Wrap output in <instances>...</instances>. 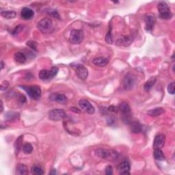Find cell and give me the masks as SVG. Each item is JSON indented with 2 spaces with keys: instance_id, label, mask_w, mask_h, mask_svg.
<instances>
[{
  "instance_id": "d6986e66",
  "label": "cell",
  "mask_w": 175,
  "mask_h": 175,
  "mask_svg": "<svg viewBox=\"0 0 175 175\" xmlns=\"http://www.w3.org/2000/svg\"><path fill=\"white\" fill-rule=\"evenodd\" d=\"M133 41L132 37L129 36H123L120 38H118L116 41V44L118 45H123V46H127L129 45Z\"/></svg>"
},
{
  "instance_id": "f1b7e54d",
  "label": "cell",
  "mask_w": 175,
  "mask_h": 175,
  "mask_svg": "<svg viewBox=\"0 0 175 175\" xmlns=\"http://www.w3.org/2000/svg\"><path fill=\"white\" fill-rule=\"evenodd\" d=\"M33 151V146L30 145V143H26L23 146V151L25 154H30Z\"/></svg>"
},
{
  "instance_id": "ac0fdd59",
  "label": "cell",
  "mask_w": 175,
  "mask_h": 175,
  "mask_svg": "<svg viewBox=\"0 0 175 175\" xmlns=\"http://www.w3.org/2000/svg\"><path fill=\"white\" fill-rule=\"evenodd\" d=\"M131 131L134 134H139L142 130V126L138 120H132L131 123Z\"/></svg>"
},
{
  "instance_id": "277c9868",
  "label": "cell",
  "mask_w": 175,
  "mask_h": 175,
  "mask_svg": "<svg viewBox=\"0 0 175 175\" xmlns=\"http://www.w3.org/2000/svg\"><path fill=\"white\" fill-rule=\"evenodd\" d=\"M21 88L23 89L32 99L38 100L41 97V89L38 86H22Z\"/></svg>"
},
{
  "instance_id": "484cf974",
  "label": "cell",
  "mask_w": 175,
  "mask_h": 175,
  "mask_svg": "<svg viewBox=\"0 0 175 175\" xmlns=\"http://www.w3.org/2000/svg\"><path fill=\"white\" fill-rule=\"evenodd\" d=\"M156 78L155 77H152L150 80H148L145 83V86H144V88L146 90V91H149L153 86L155 85V82H156Z\"/></svg>"
},
{
  "instance_id": "30bf717a",
  "label": "cell",
  "mask_w": 175,
  "mask_h": 175,
  "mask_svg": "<svg viewBox=\"0 0 175 175\" xmlns=\"http://www.w3.org/2000/svg\"><path fill=\"white\" fill-rule=\"evenodd\" d=\"M136 83V79L132 74L127 75L123 80V88L125 90H130Z\"/></svg>"
},
{
  "instance_id": "1f68e13d",
  "label": "cell",
  "mask_w": 175,
  "mask_h": 175,
  "mask_svg": "<svg viewBox=\"0 0 175 175\" xmlns=\"http://www.w3.org/2000/svg\"><path fill=\"white\" fill-rule=\"evenodd\" d=\"M111 30L112 29L110 28L109 32H108V34H107L106 36H105V41L109 44L113 43V37H112V32H111Z\"/></svg>"
},
{
  "instance_id": "4dcf8cb0",
  "label": "cell",
  "mask_w": 175,
  "mask_h": 175,
  "mask_svg": "<svg viewBox=\"0 0 175 175\" xmlns=\"http://www.w3.org/2000/svg\"><path fill=\"white\" fill-rule=\"evenodd\" d=\"M26 45H27V46L31 48L32 50L37 51V43H36V42L33 41H29L27 42Z\"/></svg>"
},
{
  "instance_id": "83f0119b",
  "label": "cell",
  "mask_w": 175,
  "mask_h": 175,
  "mask_svg": "<svg viewBox=\"0 0 175 175\" xmlns=\"http://www.w3.org/2000/svg\"><path fill=\"white\" fill-rule=\"evenodd\" d=\"M31 173L35 175H41V174H44V171L41 167L35 166H33L32 169H31Z\"/></svg>"
},
{
  "instance_id": "4fadbf2b",
  "label": "cell",
  "mask_w": 175,
  "mask_h": 175,
  "mask_svg": "<svg viewBox=\"0 0 175 175\" xmlns=\"http://www.w3.org/2000/svg\"><path fill=\"white\" fill-rule=\"evenodd\" d=\"M130 169V163L128 161H123L117 166V170L120 174H129Z\"/></svg>"
},
{
  "instance_id": "f35d334b",
  "label": "cell",
  "mask_w": 175,
  "mask_h": 175,
  "mask_svg": "<svg viewBox=\"0 0 175 175\" xmlns=\"http://www.w3.org/2000/svg\"><path fill=\"white\" fill-rule=\"evenodd\" d=\"M0 105H1V112H3V110H4V107H3V103H2V101H0Z\"/></svg>"
},
{
  "instance_id": "cb8c5ba5",
  "label": "cell",
  "mask_w": 175,
  "mask_h": 175,
  "mask_svg": "<svg viewBox=\"0 0 175 175\" xmlns=\"http://www.w3.org/2000/svg\"><path fill=\"white\" fill-rule=\"evenodd\" d=\"M16 173L19 174H27L28 173L27 170V167L25 164H23V163H19L16 166Z\"/></svg>"
},
{
  "instance_id": "6da1fadb",
  "label": "cell",
  "mask_w": 175,
  "mask_h": 175,
  "mask_svg": "<svg viewBox=\"0 0 175 175\" xmlns=\"http://www.w3.org/2000/svg\"><path fill=\"white\" fill-rule=\"evenodd\" d=\"M96 156L101 158L103 159L113 161L116 159L118 157V153L116 151L112 150V149L105 148H98L95 151Z\"/></svg>"
},
{
  "instance_id": "8d00e7d4",
  "label": "cell",
  "mask_w": 175,
  "mask_h": 175,
  "mask_svg": "<svg viewBox=\"0 0 175 175\" xmlns=\"http://www.w3.org/2000/svg\"><path fill=\"white\" fill-rule=\"evenodd\" d=\"M108 110L110 112H117L118 111V108L112 105V106H110L109 108H108Z\"/></svg>"
},
{
  "instance_id": "44dd1931",
  "label": "cell",
  "mask_w": 175,
  "mask_h": 175,
  "mask_svg": "<svg viewBox=\"0 0 175 175\" xmlns=\"http://www.w3.org/2000/svg\"><path fill=\"white\" fill-rule=\"evenodd\" d=\"M163 113H164V109L162 108H157L150 109L149 111H148L147 114L148 115L150 116H160L161 114H162Z\"/></svg>"
},
{
  "instance_id": "836d02e7",
  "label": "cell",
  "mask_w": 175,
  "mask_h": 175,
  "mask_svg": "<svg viewBox=\"0 0 175 175\" xmlns=\"http://www.w3.org/2000/svg\"><path fill=\"white\" fill-rule=\"evenodd\" d=\"M8 88H9V83L7 81H4L1 84V90L4 91V90H6Z\"/></svg>"
},
{
  "instance_id": "3957f363",
  "label": "cell",
  "mask_w": 175,
  "mask_h": 175,
  "mask_svg": "<svg viewBox=\"0 0 175 175\" xmlns=\"http://www.w3.org/2000/svg\"><path fill=\"white\" fill-rule=\"evenodd\" d=\"M118 111L121 113L123 122L126 124H130L132 119L131 117V108L129 104L125 102L121 103L118 106Z\"/></svg>"
},
{
  "instance_id": "7402d4cb",
  "label": "cell",
  "mask_w": 175,
  "mask_h": 175,
  "mask_svg": "<svg viewBox=\"0 0 175 175\" xmlns=\"http://www.w3.org/2000/svg\"><path fill=\"white\" fill-rule=\"evenodd\" d=\"M1 15L4 18L7 19H14L16 17V13L14 10H2L1 12Z\"/></svg>"
},
{
  "instance_id": "8fae6325",
  "label": "cell",
  "mask_w": 175,
  "mask_h": 175,
  "mask_svg": "<svg viewBox=\"0 0 175 175\" xmlns=\"http://www.w3.org/2000/svg\"><path fill=\"white\" fill-rule=\"evenodd\" d=\"M75 72L78 77L81 80H85L88 76V70L81 64H78L75 66Z\"/></svg>"
},
{
  "instance_id": "603a6c76",
  "label": "cell",
  "mask_w": 175,
  "mask_h": 175,
  "mask_svg": "<svg viewBox=\"0 0 175 175\" xmlns=\"http://www.w3.org/2000/svg\"><path fill=\"white\" fill-rule=\"evenodd\" d=\"M15 60L19 64H23L27 60V57L23 53L17 52L15 55Z\"/></svg>"
},
{
  "instance_id": "2e32d148",
  "label": "cell",
  "mask_w": 175,
  "mask_h": 175,
  "mask_svg": "<svg viewBox=\"0 0 175 175\" xmlns=\"http://www.w3.org/2000/svg\"><path fill=\"white\" fill-rule=\"evenodd\" d=\"M34 15V11L32 9H30L29 8L25 7L21 10V16L23 19H25V20H29V19H31L32 18H33Z\"/></svg>"
},
{
  "instance_id": "5bb4252c",
  "label": "cell",
  "mask_w": 175,
  "mask_h": 175,
  "mask_svg": "<svg viewBox=\"0 0 175 175\" xmlns=\"http://www.w3.org/2000/svg\"><path fill=\"white\" fill-rule=\"evenodd\" d=\"M49 98L52 101H55L60 103H65L67 101V97L65 95L58 92L52 93L49 95Z\"/></svg>"
},
{
  "instance_id": "60d3db41",
  "label": "cell",
  "mask_w": 175,
  "mask_h": 175,
  "mask_svg": "<svg viewBox=\"0 0 175 175\" xmlns=\"http://www.w3.org/2000/svg\"><path fill=\"white\" fill-rule=\"evenodd\" d=\"M50 174H56V172H55V170H54V169H53V172H52V173H50Z\"/></svg>"
},
{
  "instance_id": "e0dca14e",
  "label": "cell",
  "mask_w": 175,
  "mask_h": 175,
  "mask_svg": "<svg viewBox=\"0 0 175 175\" xmlns=\"http://www.w3.org/2000/svg\"><path fill=\"white\" fill-rule=\"evenodd\" d=\"M109 62L108 58L105 57H98L93 59L92 63L97 66L103 67L105 66Z\"/></svg>"
},
{
  "instance_id": "7c38bea8",
  "label": "cell",
  "mask_w": 175,
  "mask_h": 175,
  "mask_svg": "<svg viewBox=\"0 0 175 175\" xmlns=\"http://www.w3.org/2000/svg\"><path fill=\"white\" fill-rule=\"evenodd\" d=\"M156 21V19L154 15L152 14H148V15L145 16V24H146V30L147 32H151L153 30L154 25Z\"/></svg>"
},
{
  "instance_id": "d6a6232c",
  "label": "cell",
  "mask_w": 175,
  "mask_h": 175,
  "mask_svg": "<svg viewBox=\"0 0 175 175\" xmlns=\"http://www.w3.org/2000/svg\"><path fill=\"white\" fill-rule=\"evenodd\" d=\"M174 88H175L174 82L170 83L168 86V92L171 95H174Z\"/></svg>"
},
{
  "instance_id": "ba28073f",
  "label": "cell",
  "mask_w": 175,
  "mask_h": 175,
  "mask_svg": "<svg viewBox=\"0 0 175 175\" xmlns=\"http://www.w3.org/2000/svg\"><path fill=\"white\" fill-rule=\"evenodd\" d=\"M49 118L53 121H59L63 120L66 116V112L62 109H51L48 113Z\"/></svg>"
},
{
  "instance_id": "e575fe53",
  "label": "cell",
  "mask_w": 175,
  "mask_h": 175,
  "mask_svg": "<svg viewBox=\"0 0 175 175\" xmlns=\"http://www.w3.org/2000/svg\"><path fill=\"white\" fill-rule=\"evenodd\" d=\"M22 30H23V26H22V25H18V26H16L15 28V29H14V30L12 31V34H13V35L17 34H19V32H20Z\"/></svg>"
},
{
  "instance_id": "d590c367",
  "label": "cell",
  "mask_w": 175,
  "mask_h": 175,
  "mask_svg": "<svg viewBox=\"0 0 175 175\" xmlns=\"http://www.w3.org/2000/svg\"><path fill=\"white\" fill-rule=\"evenodd\" d=\"M105 174L107 175H111L113 174V168L111 166H108L105 168Z\"/></svg>"
},
{
  "instance_id": "9a60e30c",
  "label": "cell",
  "mask_w": 175,
  "mask_h": 175,
  "mask_svg": "<svg viewBox=\"0 0 175 175\" xmlns=\"http://www.w3.org/2000/svg\"><path fill=\"white\" fill-rule=\"evenodd\" d=\"M166 136L163 134H158L155 138L153 142L154 148H162L164 146Z\"/></svg>"
},
{
  "instance_id": "f546056e",
  "label": "cell",
  "mask_w": 175,
  "mask_h": 175,
  "mask_svg": "<svg viewBox=\"0 0 175 175\" xmlns=\"http://www.w3.org/2000/svg\"><path fill=\"white\" fill-rule=\"evenodd\" d=\"M47 13L49 16H52L53 18L55 19H60V15H59V13L58 12L57 10H53V9H49L48 11H47Z\"/></svg>"
},
{
  "instance_id": "8992f818",
  "label": "cell",
  "mask_w": 175,
  "mask_h": 175,
  "mask_svg": "<svg viewBox=\"0 0 175 175\" xmlns=\"http://www.w3.org/2000/svg\"><path fill=\"white\" fill-rule=\"evenodd\" d=\"M84 39V32L81 30H72L70 33L69 42L73 45L81 43Z\"/></svg>"
},
{
  "instance_id": "5b68a950",
  "label": "cell",
  "mask_w": 175,
  "mask_h": 175,
  "mask_svg": "<svg viewBox=\"0 0 175 175\" xmlns=\"http://www.w3.org/2000/svg\"><path fill=\"white\" fill-rule=\"evenodd\" d=\"M158 10H159V16L162 19H170L173 16L170 8L168 5L164 2H160L158 5Z\"/></svg>"
},
{
  "instance_id": "d4e9b609",
  "label": "cell",
  "mask_w": 175,
  "mask_h": 175,
  "mask_svg": "<svg viewBox=\"0 0 175 175\" xmlns=\"http://www.w3.org/2000/svg\"><path fill=\"white\" fill-rule=\"evenodd\" d=\"M153 155L155 159L159 161H163L165 159L164 154L160 148H155Z\"/></svg>"
},
{
  "instance_id": "4316f807",
  "label": "cell",
  "mask_w": 175,
  "mask_h": 175,
  "mask_svg": "<svg viewBox=\"0 0 175 175\" xmlns=\"http://www.w3.org/2000/svg\"><path fill=\"white\" fill-rule=\"evenodd\" d=\"M23 135H21V136H19L15 141V150L17 152L20 150L21 148L22 144H23Z\"/></svg>"
},
{
  "instance_id": "52a82bcc",
  "label": "cell",
  "mask_w": 175,
  "mask_h": 175,
  "mask_svg": "<svg viewBox=\"0 0 175 175\" xmlns=\"http://www.w3.org/2000/svg\"><path fill=\"white\" fill-rule=\"evenodd\" d=\"M58 73V68L56 66L52 67L51 70H41L40 73H39V78L41 80H51L53 77H54L55 76L57 75Z\"/></svg>"
},
{
  "instance_id": "7a4b0ae2",
  "label": "cell",
  "mask_w": 175,
  "mask_h": 175,
  "mask_svg": "<svg viewBox=\"0 0 175 175\" xmlns=\"http://www.w3.org/2000/svg\"><path fill=\"white\" fill-rule=\"evenodd\" d=\"M37 27L42 33L45 34L52 33L53 30H54V26H53V21L52 19L49 18H44L41 19V20L38 23Z\"/></svg>"
},
{
  "instance_id": "74e56055",
  "label": "cell",
  "mask_w": 175,
  "mask_h": 175,
  "mask_svg": "<svg viewBox=\"0 0 175 175\" xmlns=\"http://www.w3.org/2000/svg\"><path fill=\"white\" fill-rule=\"evenodd\" d=\"M70 110H72L73 112H74L75 113H80V110L77 108H74V107H73V108H70Z\"/></svg>"
},
{
  "instance_id": "ab89813d",
  "label": "cell",
  "mask_w": 175,
  "mask_h": 175,
  "mask_svg": "<svg viewBox=\"0 0 175 175\" xmlns=\"http://www.w3.org/2000/svg\"><path fill=\"white\" fill-rule=\"evenodd\" d=\"M1 66H1L2 69H4V62H3V61L1 62Z\"/></svg>"
},
{
  "instance_id": "9c48e42d",
  "label": "cell",
  "mask_w": 175,
  "mask_h": 175,
  "mask_svg": "<svg viewBox=\"0 0 175 175\" xmlns=\"http://www.w3.org/2000/svg\"><path fill=\"white\" fill-rule=\"evenodd\" d=\"M79 106L80 107L81 109L88 114H93L95 112L94 107L92 106L89 101L86 99H81L79 101Z\"/></svg>"
},
{
  "instance_id": "ffe728a7",
  "label": "cell",
  "mask_w": 175,
  "mask_h": 175,
  "mask_svg": "<svg viewBox=\"0 0 175 175\" xmlns=\"http://www.w3.org/2000/svg\"><path fill=\"white\" fill-rule=\"evenodd\" d=\"M5 118L8 121H16V120H18L19 118V114L16 112H8L6 114H5Z\"/></svg>"
}]
</instances>
